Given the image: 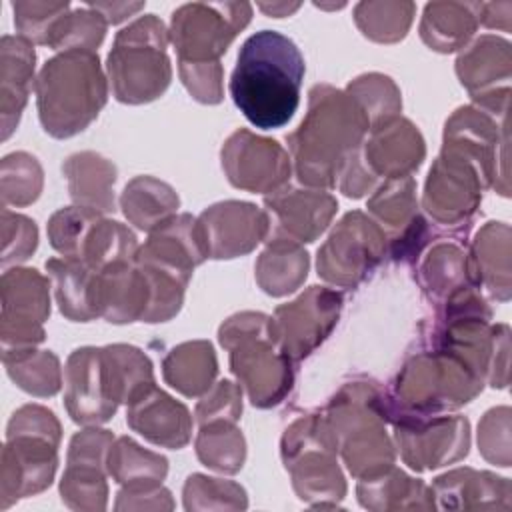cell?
<instances>
[{
  "mask_svg": "<svg viewBox=\"0 0 512 512\" xmlns=\"http://www.w3.org/2000/svg\"><path fill=\"white\" fill-rule=\"evenodd\" d=\"M108 474L124 488L160 486L168 474V460L162 454L144 450L132 438L120 436L108 452Z\"/></svg>",
  "mask_w": 512,
  "mask_h": 512,
  "instance_id": "obj_38",
  "label": "cell"
},
{
  "mask_svg": "<svg viewBox=\"0 0 512 512\" xmlns=\"http://www.w3.org/2000/svg\"><path fill=\"white\" fill-rule=\"evenodd\" d=\"M150 304V286L136 262L114 264L98 272L100 316L112 324L142 320Z\"/></svg>",
  "mask_w": 512,
  "mask_h": 512,
  "instance_id": "obj_26",
  "label": "cell"
},
{
  "mask_svg": "<svg viewBox=\"0 0 512 512\" xmlns=\"http://www.w3.org/2000/svg\"><path fill=\"white\" fill-rule=\"evenodd\" d=\"M166 44L168 32L156 14H144L116 34L106 68L118 102L146 104L166 92L172 80Z\"/></svg>",
  "mask_w": 512,
  "mask_h": 512,
  "instance_id": "obj_9",
  "label": "cell"
},
{
  "mask_svg": "<svg viewBox=\"0 0 512 512\" xmlns=\"http://www.w3.org/2000/svg\"><path fill=\"white\" fill-rule=\"evenodd\" d=\"M164 380L188 398L206 394L218 374L216 354L210 342L194 340L174 346L162 362Z\"/></svg>",
  "mask_w": 512,
  "mask_h": 512,
  "instance_id": "obj_33",
  "label": "cell"
},
{
  "mask_svg": "<svg viewBox=\"0 0 512 512\" xmlns=\"http://www.w3.org/2000/svg\"><path fill=\"white\" fill-rule=\"evenodd\" d=\"M178 206L180 198L176 190L154 176H136L124 186L120 196L124 216L144 232H152L172 218L178 212Z\"/></svg>",
  "mask_w": 512,
  "mask_h": 512,
  "instance_id": "obj_34",
  "label": "cell"
},
{
  "mask_svg": "<svg viewBox=\"0 0 512 512\" xmlns=\"http://www.w3.org/2000/svg\"><path fill=\"white\" fill-rule=\"evenodd\" d=\"M510 44L498 36L476 38L456 60L462 86L470 92L478 108L506 118L510 94Z\"/></svg>",
  "mask_w": 512,
  "mask_h": 512,
  "instance_id": "obj_19",
  "label": "cell"
},
{
  "mask_svg": "<svg viewBox=\"0 0 512 512\" xmlns=\"http://www.w3.org/2000/svg\"><path fill=\"white\" fill-rule=\"evenodd\" d=\"M346 92L360 104L364 110L370 130L396 118L402 110V98L400 90L392 82V78L384 74H364L352 80L346 88Z\"/></svg>",
  "mask_w": 512,
  "mask_h": 512,
  "instance_id": "obj_45",
  "label": "cell"
},
{
  "mask_svg": "<svg viewBox=\"0 0 512 512\" xmlns=\"http://www.w3.org/2000/svg\"><path fill=\"white\" fill-rule=\"evenodd\" d=\"M148 234V240L138 248L136 260L152 262L192 278L194 268L208 258L198 218L190 214H174Z\"/></svg>",
  "mask_w": 512,
  "mask_h": 512,
  "instance_id": "obj_23",
  "label": "cell"
},
{
  "mask_svg": "<svg viewBox=\"0 0 512 512\" xmlns=\"http://www.w3.org/2000/svg\"><path fill=\"white\" fill-rule=\"evenodd\" d=\"M198 228L212 260H230L252 252L270 234L266 210L250 202L226 200L208 206L198 216Z\"/></svg>",
  "mask_w": 512,
  "mask_h": 512,
  "instance_id": "obj_20",
  "label": "cell"
},
{
  "mask_svg": "<svg viewBox=\"0 0 512 512\" xmlns=\"http://www.w3.org/2000/svg\"><path fill=\"white\" fill-rule=\"evenodd\" d=\"M42 168L28 152H12L2 158L0 194L2 208L28 206L38 200L42 192Z\"/></svg>",
  "mask_w": 512,
  "mask_h": 512,
  "instance_id": "obj_44",
  "label": "cell"
},
{
  "mask_svg": "<svg viewBox=\"0 0 512 512\" xmlns=\"http://www.w3.org/2000/svg\"><path fill=\"white\" fill-rule=\"evenodd\" d=\"M438 508H508L510 482L492 472L458 468L432 482Z\"/></svg>",
  "mask_w": 512,
  "mask_h": 512,
  "instance_id": "obj_27",
  "label": "cell"
},
{
  "mask_svg": "<svg viewBox=\"0 0 512 512\" xmlns=\"http://www.w3.org/2000/svg\"><path fill=\"white\" fill-rule=\"evenodd\" d=\"M248 506L246 490L222 478H210L204 474H190L184 484V508L186 510H244Z\"/></svg>",
  "mask_w": 512,
  "mask_h": 512,
  "instance_id": "obj_46",
  "label": "cell"
},
{
  "mask_svg": "<svg viewBox=\"0 0 512 512\" xmlns=\"http://www.w3.org/2000/svg\"><path fill=\"white\" fill-rule=\"evenodd\" d=\"M402 460L416 472L434 470L468 454L470 424L464 416H390Z\"/></svg>",
  "mask_w": 512,
  "mask_h": 512,
  "instance_id": "obj_14",
  "label": "cell"
},
{
  "mask_svg": "<svg viewBox=\"0 0 512 512\" xmlns=\"http://www.w3.org/2000/svg\"><path fill=\"white\" fill-rule=\"evenodd\" d=\"M484 378L460 356L436 348L412 356L398 372L392 392L384 394V416H434L470 402Z\"/></svg>",
  "mask_w": 512,
  "mask_h": 512,
  "instance_id": "obj_6",
  "label": "cell"
},
{
  "mask_svg": "<svg viewBox=\"0 0 512 512\" xmlns=\"http://www.w3.org/2000/svg\"><path fill=\"white\" fill-rule=\"evenodd\" d=\"M488 180L466 156L442 148L426 178L424 208L440 224L466 222L482 200Z\"/></svg>",
  "mask_w": 512,
  "mask_h": 512,
  "instance_id": "obj_17",
  "label": "cell"
},
{
  "mask_svg": "<svg viewBox=\"0 0 512 512\" xmlns=\"http://www.w3.org/2000/svg\"><path fill=\"white\" fill-rule=\"evenodd\" d=\"M220 344L230 352V370L258 408L280 404L294 384L292 360L270 336V316L240 312L222 322Z\"/></svg>",
  "mask_w": 512,
  "mask_h": 512,
  "instance_id": "obj_8",
  "label": "cell"
},
{
  "mask_svg": "<svg viewBox=\"0 0 512 512\" xmlns=\"http://www.w3.org/2000/svg\"><path fill=\"white\" fill-rule=\"evenodd\" d=\"M260 10H264L266 14L270 16H276V18H282V16H288L292 12H296L300 8V4H286V2H278V4H258Z\"/></svg>",
  "mask_w": 512,
  "mask_h": 512,
  "instance_id": "obj_54",
  "label": "cell"
},
{
  "mask_svg": "<svg viewBox=\"0 0 512 512\" xmlns=\"http://www.w3.org/2000/svg\"><path fill=\"white\" fill-rule=\"evenodd\" d=\"M386 232L364 212H348L318 248V276L334 286L356 288L368 280L382 262Z\"/></svg>",
  "mask_w": 512,
  "mask_h": 512,
  "instance_id": "obj_12",
  "label": "cell"
},
{
  "mask_svg": "<svg viewBox=\"0 0 512 512\" xmlns=\"http://www.w3.org/2000/svg\"><path fill=\"white\" fill-rule=\"evenodd\" d=\"M38 116L54 138H70L98 118L108 100V82L96 52H58L34 82Z\"/></svg>",
  "mask_w": 512,
  "mask_h": 512,
  "instance_id": "obj_4",
  "label": "cell"
},
{
  "mask_svg": "<svg viewBox=\"0 0 512 512\" xmlns=\"http://www.w3.org/2000/svg\"><path fill=\"white\" fill-rule=\"evenodd\" d=\"M478 24V2H430L424 8L420 36L432 50L448 54L464 48Z\"/></svg>",
  "mask_w": 512,
  "mask_h": 512,
  "instance_id": "obj_31",
  "label": "cell"
},
{
  "mask_svg": "<svg viewBox=\"0 0 512 512\" xmlns=\"http://www.w3.org/2000/svg\"><path fill=\"white\" fill-rule=\"evenodd\" d=\"M2 350H22L44 342L50 316V282L34 268H10L2 274Z\"/></svg>",
  "mask_w": 512,
  "mask_h": 512,
  "instance_id": "obj_15",
  "label": "cell"
},
{
  "mask_svg": "<svg viewBox=\"0 0 512 512\" xmlns=\"http://www.w3.org/2000/svg\"><path fill=\"white\" fill-rule=\"evenodd\" d=\"M326 418L354 478H374L394 466L396 450L386 434L384 392L368 382H352L330 400Z\"/></svg>",
  "mask_w": 512,
  "mask_h": 512,
  "instance_id": "obj_7",
  "label": "cell"
},
{
  "mask_svg": "<svg viewBox=\"0 0 512 512\" xmlns=\"http://www.w3.org/2000/svg\"><path fill=\"white\" fill-rule=\"evenodd\" d=\"M116 510H172V494L168 488L144 486V488H124L116 496Z\"/></svg>",
  "mask_w": 512,
  "mask_h": 512,
  "instance_id": "obj_52",
  "label": "cell"
},
{
  "mask_svg": "<svg viewBox=\"0 0 512 512\" xmlns=\"http://www.w3.org/2000/svg\"><path fill=\"white\" fill-rule=\"evenodd\" d=\"M38 246L36 222L24 214L2 208V266L28 260Z\"/></svg>",
  "mask_w": 512,
  "mask_h": 512,
  "instance_id": "obj_49",
  "label": "cell"
},
{
  "mask_svg": "<svg viewBox=\"0 0 512 512\" xmlns=\"http://www.w3.org/2000/svg\"><path fill=\"white\" fill-rule=\"evenodd\" d=\"M470 270L474 284L484 286L492 298H510V228L504 222H486L472 242Z\"/></svg>",
  "mask_w": 512,
  "mask_h": 512,
  "instance_id": "obj_29",
  "label": "cell"
},
{
  "mask_svg": "<svg viewBox=\"0 0 512 512\" xmlns=\"http://www.w3.org/2000/svg\"><path fill=\"white\" fill-rule=\"evenodd\" d=\"M88 6L98 10L106 18L108 24H118V22L130 18L132 14H136L144 8L142 2H136V4H130V2H90Z\"/></svg>",
  "mask_w": 512,
  "mask_h": 512,
  "instance_id": "obj_53",
  "label": "cell"
},
{
  "mask_svg": "<svg viewBox=\"0 0 512 512\" xmlns=\"http://www.w3.org/2000/svg\"><path fill=\"white\" fill-rule=\"evenodd\" d=\"M220 156L226 178L240 190L272 194L288 186L290 156L276 140L240 128L224 142Z\"/></svg>",
  "mask_w": 512,
  "mask_h": 512,
  "instance_id": "obj_18",
  "label": "cell"
},
{
  "mask_svg": "<svg viewBox=\"0 0 512 512\" xmlns=\"http://www.w3.org/2000/svg\"><path fill=\"white\" fill-rule=\"evenodd\" d=\"M414 10L412 2H360L354 20L366 38L390 44L408 34Z\"/></svg>",
  "mask_w": 512,
  "mask_h": 512,
  "instance_id": "obj_43",
  "label": "cell"
},
{
  "mask_svg": "<svg viewBox=\"0 0 512 512\" xmlns=\"http://www.w3.org/2000/svg\"><path fill=\"white\" fill-rule=\"evenodd\" d=\"M344 298L326 286H310L296 300L276 308L270 318V336L292 362L310 356L334 330Z\"/></svg>",
  "mask_w": 512,
  "mask_h": 512,
  "instance_id": "obj_13",
  "label": "cell"
},
{
  "mask_svg": "<svg viewBox=\"0 0 512 512\" xmlns=\"http://www.w3.org/2000/svg\"><path fill=\"white\" fill-rule=\"evenodd\" d=\"M368 210L392 232V240L408 232L422 216L416 210V182L412 176L388 178L368 200Z\"/></svg>",
  "mask_w": 512,
  "mask_h": 512,
  "instance_id": "obj_41",
  "label": "cell"
},
{
  "mask_svg": "<svg viewBox=\"0 0 512 512\" xmlns=\"http://www.w3.org/2000/svg\"><path fill=\"white\" fill-rule=\"evenodd\" d=\"M426 154L424 138L406 118H392L370 130L362 144V156L376 178H404L422 164Z\"/></svg>",
  "mask_w": 512,
  "mask_h": 512,
  "instance_id": "obj_22",
  "label": "cell"
},
{
  "mask_svg": "<svg viewBox=\"0 0 512 512\" xmlns=\"http://www.w3.org/2000/svg\"><path fill=\"white\" fill-rule=\"evenodd\" d=\"M308 264L300 242L272 234L256 262V282L270 296H286L306 280Z\"/></svg>",
  "mask_w": 512,
  "mask_h": 512,
  "instance_id": "obj_32",
  "label": "cell"
},
{
  "mask_svg": "<svg viewBox=\"0 0 512 512\" xmlns=\"http://www.w3.org/2000/svg\"><path fill=\"white\" fill-rule=\"evenodd\" d=\"M34 44L22 36L4 34L0 42V116L2 140H8L28 102L34 80Z\"/></svg>",
  "mask_w": 512,
  "mask_h": 512,
  "instance_id": "obj_25",
  "label": "cell"
},
{
  "mask_svg": "<svg viewBox=\"0 0 512 512\" xmlns=\"http://www.w3.org/2000/svg\"><path fill=\"white\" fill-rule=\"evenodd\" d=\"M308 96V112L288 136L294 170L302 184L334 188L346 162L362 148L370 122L346 90L316 84Z\"/></svg>",
  "mask_w": 512,
  "mask_h": 512,
  "instance_id": "obj_3",
  "label": "cell"
},
{
  "mask_svg": "<svg viewBox=\"0 0 512 512\" xmlns=\"http://www.w3.org/2000/svg\"><path fill=\"white\" fill-rule=\"evenodd\" d=\"M114 434L90 426L68 444L66 470L60 480L62 502L72 510H104L108 502V452Z\"/></svg>",
  "mask_w": 512,
  "mask_h": 512,
  "instance_id": "obj_16",
  "label": "cell"
},
{
  "mask_svg": "<svg viewBox=\"0 0 512 512\" xmlns=\"http://www.w3.org/2000/svg\"><path fill=\"white\" fill-rule=\"evenodd\" d=\"M106 28H108L106 18L98 10L86 4L82 8L66 12L56 22L46 46L56 52H68V50L94 52L102 44L106 36Z\"/></svg>",
  "mask_w": 512,
  "mask_h": 512,
  "instance_id": "obj_42",
  "label": "cell"
},
{
  "mask_svg": "<svg viewBox=\"0 0 512 512\" xmlns=\"http://www.w3.org/2000/svg\"><path fill=\"white\" fill-rule=\"evenodd\" d=\"M138 248V238L128 226L116 220L98 218L82 244L80 256L74 260L84 262L94 272H102L114 264L136 262Z\"/></svg>",
  "mask_w": 512,
  "mask_h": 512,
  "instance_id": "obj_39",
  "label": "cell"
},
{
  "mask_svg": "<svg viewBox=\"0 0 512 512\" xmlns=\"http://www.w3.org/2000/svg\"><path fill=\"white\" fill-rule=\"evenodd\" d=\"M420 282L424 292L438 302L448 300L464 288H478L472 278L468 254L450 242L436 244L430 250L420 268Z\"/></svg>",
  "mask_w": 512,
  "mask_h": 512,
  "instance_id": "obj_36",
  "label": "cell"
},
{
  "mask_svg": "<svg viewBox=\"0 0 512 512\" xmlns=\"http://www.w3.org/2000/svg\"><path fill=\"white\" fill-rule=\"evenodd\" d=\"M46 272L52 278L60 312L72 322H90L100 316L98 272L74 258H48Z\"/></svg>",
  "mask_w": 512,
  "mask_h": 512,
  "instance_id": "obj_28",
  "label": "cell"
},
{
  "mask_svg": "<svg viewBox=\"0 0 512 512\" xmlns=\"http://www.w3.org/2000/svg\"><path fill=\"white\" fill-rule=\"evenodd\" d=\"M242 414V390L230 380L216 382L196 404L194 416L198 424L210 420H230L238 422Z\"/></svg>",
  "mask_w": 512,
  "mask_h": 512,
  "instance_id": "obj_50",
  "label": "cell"
},
{
  "mask_svg": "<svg viewBox=\"0 0 512 512\" xmlns=\"http://www.w3.org/2000/svg\"><path fill=\"white\" fill-rule=\"evenodd\" d=\"M182 84L194 100L202 104H218L222 100V64H184L178 62Z\"/></svg>",
  "mask_w": 512,
  "mask_h": 512,
  "instance_id": "obj_51",
  "label": "cell"
},
{
  "mask_svg": "<svg viewBox=\"0 0 512 512\" xmlns=\"http://www.w3.org/2000/svg\"><path fill=\"white\" fill-rule=\"evenodd\" d=\"M196 454L204 466L224 474H236L246 460V442L236 422L210 420L200 424Z\"/></svg>",
  "mask_w": 512,
  "mask_h": 512,
  "instance_id": "obj_40",
  "label": "cell"
},
{
  "mask_svg": "<svg viewBox=\"0 0 512 512\" xmlns=\"http://www.w3.org/2000/svg\"><path fill=\"white\" fill-rule=\"evenodd\" d=\"M264 206L274 222V234L296 242H314L332 222L338 202L322 190L284 186L264 196Z\"/></svg>",
  "mask_w": 512,
  "mask_h": 512,
  "instance_id": "obj_21",
  "label": "cell"
},
{
  "mask_svg": "<svg viewBox=\"0 0 512 512\" xmlns=\"http://www.w3.org/2000/svg\"><path fill=\"white\" fill-rule=\"evenodd\" d=\"M68 192L76 206L100 214L114 210L116 166L96 152H76L62 164Z\"/></svg>",
  "mask_w": 512,
  "mask_h": 512,
  "instance_id": "obj_30",
  "label": "cell"
},
{
  "mask_svg": "<svg viewBox=\"0 0 512 512\" xmlns=\"http://www.w3.org/2000/svg\"><path fill=\"white\" fill-rule=\"evenodd\" d=\"M304 70V56L294 40L276 30H260L238 50L230 96L252 126L282 128L298 110Z\"/></svg>",
  "mask_w": 512,
  "mask_h": 512,
  "instance_id": "obj_1",
  "label": "cell"
},
{
  "mask_svg": "<svg viewBox=\"0 0 512 512\" xmlns=\"http://www.w3.org/2000/svg\"><path fill=\"white\" fill-rule=\"evenodd\" d=\"M358 500L370 510H398V508H434L432 488L420 480L406 476L398 468H388L386 472L358 480L356 486Z\"/></svg>",
  "mask_w": 512,
  "mask_h": 512,
  "instance_id": "obj_35",
  "label": "cell"
},
{
  "mask_svg": "<svg viewBox=\"0 0 512 512\" xmlns=\"http://www.w3.org/2000/svg\"><path fill=\"white\" fill-rule=\"evenodd\" d=\"M150 358L130 344L76 348L64 368V406L76 424L108 422L120 404H132L152 386Z\"/></svg>",
  "mask_w": 512,
  "mask_h": 512,
  "instance_id": "obj_2",
  "label": "cell"
},
{
  "mask_svg": "<svg viewBox=\"0 0 512 512\" xmlns=\"http://www.w3.org/2000/svg\"><path fill=\"white\" fill-rule=\"evenodd\" d=\"M70 4L64 2H12L14 26L22 38L32 44H48L50 32L56 22L68 12Z\"/></svg>",
  "mask_w": 512,
  "mask_h": 512,
  "instance_id": "obj_48",
  "label": "cell"
},
{
  "mask_svg": "<svg viewBox=\"0 0 512 512\" xmlns=\"http://www.w3.org/2000/svg\"><path fill=\"white\" fill-rule=\"evenodd\" d=\"M2 362L14 384L32 396L48 398L62 386L60 360L50 350H2Z\"/></svg>",
  "mask_w": 512,
  "mask_h": 512,
  "instance_id": "obj_37",
  "label": "cell"
},
{
  "mask_svg": "<svg viewBox=\"0 0 512 512\" xmlns=\"http://www.w3.org/2000/svg\"><path fill=\"white\" fill-rule=\"evenodd\" d=\"M282 460L300 500L314 508H334L346 494L336 464L338 442L326 416L308 414L294 420L282 436Z\"/></svg>",
  "mask_w": 512,
  "mask_h": 512,
  "instance_id": "obj_10",
  "label": "cell"
},
{
  "mask_svg": "<svg viewBox=\"0 0 512 512\" xmlns=\"http://www.w3.org/2000/svg\"><path fill=\"white\" fill-rule=\"evenodd\" d=\"M252 18L248 2H192L172 14L170 40L178 62L214 64Z\"/></svg>",
  "mask_w": 512,
  "mask_h": 512,
  "instance_id": "obj_11",
  "label": "cell"
},
{
  "mask_svg": "<svg viewBox=\"0 0 512 512\" xmlns=\"http://www.w3.org/2000/svg\"><path fill=\"white\" fill-rule=\"evenodd\" d=\"M60 436L58 418L40 404H24L12 414L2 448L0 510L20 498L40 494L52 484Z\"/></svg>",
  "mask_w": 512,
  "mask_h": 512,
  "instance_id": "obj_5",
  "label": "cell"
},
{
  "mask_svg": "<svg viewBox=\"0 0 512 512\" xmlns=\"http://www.w3.org/2000/svg\"><path fill=\"white\" fill-rule=\"evenodd\" d=\"M98 218H102L100 212L84 206L60 208L48 220L50 246L64 258H78L82 244Z\"/></svg>",
  "mask_w": 512,
  "mask_h": 512,
  "instance_id": "obj_47",
  "label": "cell"
},
{
  "mask_svg": "<svg viewBox=\"0 0 512 512\" xmlns=\"http://www.w3.org/2000/svg\"><path fill=\"white\" fill-rule=\"evenodd\" d=\"M126 422L148 442L172 450L184 448L192 438L190 410L156 386L126 408Z\"/></svg>",
  "mask_w": 512,
  "mask_h": 512,
  "instance_id": "obj_24",
  "label": "cell"
}]
</instances>
